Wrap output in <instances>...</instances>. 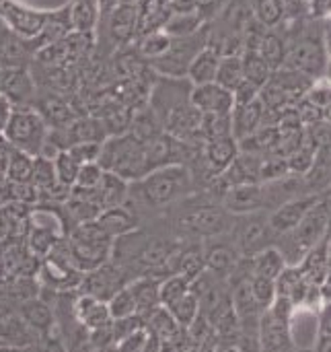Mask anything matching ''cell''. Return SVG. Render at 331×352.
Here are the masks:
<instances>
[{
    "label": "cell",
    "mask_w": 331,
    "mask_h": 352,
    "mask_svg": "<svg viewBox=\"0 0 331 352\" xmlns=\"http://www.w3.org/2000/svg\"><path fill=\"white\" fill-rule=\"evenodd\" d=\"M192 82L187 76H161L152 87L150 109L155 111L163 132L187 140L200 130L202 113L192 103Z\"/></svg>",
    "instance_id": "cell-1"
},
{
    "label": "cell",
    "mask_w": 331,
    "mask_h": 352,
    "mask_svg": "<svg viewBox=\"0 0 331 352\" xmlns=\"http://www.w3.org/2000/svg\"><path fill=\"white\" fill-rule=\"evenodd\" d=\"M132 184L134 194L150 208H167L194 192V175L183 163L157 167Z\"/></svg>",
    "instance_id": "cell-2"
},
{
    "label": "cell",
    "mask_w": 331,
    "mask_h": 352,
    "mask_svg": "<svg viewBox=\"0 0 331 352\" xmlns=\"http://www.w3.org/2000/svg\"><path fill=\"white\" fill-rule=\"evenodd\" d=\"M105 171H111L126 182H138L148 171H152L146 142L130 132L107 136L101 144V155L97 161Z\"/></svg>",
    "instance_id": "cell-3"
},
{
    "label": "cell",
    "mask_w": 331,
    "mask_h": 352,
    "mask_svg": "<svg viewBox=\"0 0 331 352\" xmlns=\"http://www.w3.org/2000/svg\"><path fill=\"white\" fill-rule=\"evenodd\" d=\"M47 132L49 126L45 118L29 105H14L2 130L4 140L10 144V148L23 151L31 157L41 155L47 140Z\"/></svg>",
    "instance_id": "cell-4"
},
{
    "label": "cell",
    "mask_w": 331,
    "mask_h": 352,
    "mask_svg": "<svg viewBox=\"0 0 331 352\" xmlns=\"http://www.w3.org/2000/svg\"><path fill=\"white\" fill-rule=\"evenodd\" d=\"M282 66L299 70L313 80L319 76H326L328 66H330V56L323 43V29L311 27V29L299 31L295 39L288 41L286 60Z\"/></svg>",
    "instance_id": "cell-5"
},
{
    "label": "cell",
    "mask_w": 331,
    "mask_h": 352,
    "mask_svg": "<svg viewBox=\"0 0 331 352\" xmlns=\"http://www.w3.org/2000/svg\"><path fill=\"white\" fill-rule=\"evenodd\" d=\"M208 45V23L185 37H173L171 39V47L157 60L150 62L152 70H157V74L161 76H175L181 78L187 74V68L192 64V60L196 58V54Z\"/></svg>",
    "instance_id": "cell-6"
},
{
    "label": "cell",
    "mask_w": 331,
    "mask_h": 352,
    "mask_svg": "<svg viewBox=\"0 0 331 352\" xmlns=\"http://www.w3.org/2000/svg\"><path fill=\"white\" fill-rule=\"evenodd\" d=\"M231 227H233L231 212L214 204L194 206L179 217V229L185 235H194V237L216 239L229 233Z\"/></svg>",
    "instance_id": "cell-7"
},
{
    "label": "cell",
    "mask_w": 331,
    "mask_h": 352,
    "mask_svg": "<svg viewBox=\"0 0 331 352\" xmlns=\"http://www.w3.org/2000/svg\"><path fill=\"white\" fill-rule=\"evenodd\" d=\"M95 31H101L103 39H109L111 47L130 45L138 31V4H115L103 19H99Z\"/></svg>",
    "instance_id": "cell-8"
},
{
    "label": "cell",
    "mask_w": 331,
    "mask_h": 352,
    "mask_svg": "<svg viewBox=\"0 0 331 352\" xmlns=\"http://www.w3.org/2000/svg\"><path fill=\"white\" fill-rule=\"evenodd\" d=\"M49 10H37L19 4L16 0H0V21L19 37L33 39L41 33Z\"/></svg>",
    "instance_id": "cell-9"
},
{
    "label": "cell",
    "mask_w": 331,
    "mask_h": 352,
    "mask_svg": "<svg viewBox=\"0 0 331 352\" xmlns=\"http://www.w3.org/2000/svg\"><path fill=\"white\" fill-rule=\"evenodd\" d=\"M126 285H128L126 270L119 266V262H115V260L109 258L101 266L84 272L78 289H80V293H89L93 297H99L103 301H109V297L113 293H117Z\"/></svg>",
    "instance_id": "cell-10"
},
{
    "label": "cell",
    "mask_w": 331,
    "mask_h": 352,
    "mask_svg": "<svg viewBox=\"0 0 331 352\" xmlns=\"http://www.w3.org/2000/svg\"><path fill=\"white\" fill-rule=\"evenodd\" d=\"M247 219L237 227V250L241 256L251 258L258 252L266 250L272 245L274 231L270 227V219L264 217L262 212H249L245 214Z\"/></svg>",
    "instance_id": "cell-11"
},
{
    "label": "cell",
    "mask_w": 331,
    "mask_h": 352,
    "mask_svg": "<svg viewBox=\"0 0 331 352\" xmlns=\"http://www.w3.org/2000/svg\"><path fill=\"white\" fill-rule=\"evenodd\" d=\"M258 340L264 351H288L293 349L290 320L274 311L272 307L264 309L258 322Z\"/></svg>",
    "instance_id": "cell-12"
},
{
    "label": "cell",
    "mask_w": 331,
    "mask_h": 352,
    "mask_svg": "<svg viewBox=\"0 0 331 352\" xmlns=\"http://www.w3.org/2000/svg\"><path fill=\"white\" fill-rule=\"evenodd\" d=\"M192 103L200 113H231L235 107V95L212 80L192 87Z\"/></svg>",
    "instance_id": "cell-13"
},
{
    "label": "cell",
    "mask_w": 331,
    "mask_h": 352,
    "mask_svg": "<svg viewBox=\"0 0 331 352\" xmlns=\"http://www.w3.org/2000/svg\"><path fill=\"white\" fill-rule=\"evenodd\" d=\"M72 311L76 322L87 330V332H95V330H103L111 326V314L107 307V301L93 297L89 293H80L76 297V301L72 303Z\"/></svg>",
    "instance_id": "cell-14"
},
{
    "label": "cell",
    "mask_w": 331,
    "mask_h": 352,
    "mask_svg": "<svg viewBox=\"0 0 331 352\" xmlns=\"http://www.w3.org/2000/svg\"><path fill=\"white\" fill-rule=\"evenodd\" d=\"M222 202L231 214H249L266 204V188H262L258 182L237 184L225 192Z\"/></svg>",
    "instance_id": "cell-15"
},
{
    "label": "cell",
    "mask_w": 331,
    "mask_h": 352,
    "mask_svg": "<svg viewBox=\"0 0 331 352\" xmlns=\"http://www.w3.org/2000/svg\"><path fill=\"white\" fill-rule=\"evenodd\" d=\"M317 200H319L317 196H303V198H295V200H288V202L280 204V206L268 217L274 235L282 237V235H286L288 231H293V229L305 219V214L315 206Z\"/></svg>",
    "instance_id": "cell-16"
},
{
    "label": "cell",
    "mask_w": 331,
    "mask_h": 352,
    "mask_svg": "<svg viewBox=\"0 0 331 352\" xmlns=\"http://www.w3.org/2000/svg\"><path fill=\"white\" fill-rule=\"evenodd\" d=\"M204 161L206 167L214 173L220 175L225 173L233 161L239 157V140L235 136H220V138H212V140H204Z\"/></svg>",
    "instance_id": "cell-17"
},
{
    "label": "cell",
    "mask_w": 331,
    "mask_h": 352,
    "mask_svg": "<svg viewBox=\"0 0 331 352\" xmlns=\"http://www.w3.org/2000/svg\"><path fill=\"white\" fill-rule=\"evenodd\" d=\"M264 111L266 105L262 103V99H253L245 105H235L231 116H233V136L237 140H245L251 134H255L262 128L264 122Z\"/></svg>",
    "instance_id": "cell-18"
},
{
    "label": "cell",
    "mask_w": 331,
    "mask_h": 352,
    "mask_svg": "<svg viewBox=\"0 0 331 352\" xmlns=\"http://www.w3.org/2000/svg\"><path fill=\"white\" fill-rule=\"evenodd\" d=\"M239 250L237 245L225 243V241H214L210 248L204 250V262H206V270L216 274L218 278L231 276L237 266H239Z\"/></svg>",
    "instance_id": "cell-19"
},
{
    "label": "cell",
    "mask_w": 331,
    "mask_h": 352,
    "mask_svg": "<svg viewBox=\"0 0 331 352\" xmlns=\"http://www.w3.org/2000/svg\"><path fill=\"white\" fill-rule=\"evenodd\" d=\"M173 8L169 0H138V31L136 37L159 31L169 21Z\"/></svg>",
    "instance_id": "cell-20"
},
{
    "label": "cell",
    "mask_w": 331,
    "mask_h": 352,
    "mask_svg": "<svg viewBox=\"0 0 331 352\" xmlns=\"http://www.w3.org/2000/svg\"><path fill=\"white\" fill-rule=\"evenodd\" d=\"M159 283H161V278L152 276V274H144V276H138L132 283H128V287L132 289V295L136 299L138 316L144 320L161 307Z\"/></svg>",
    "instance_id": "cell-21"
},
{
    "label": "cell",
    "mask_w": 331,
    "mask_h": 352,
    "mask_svg": "<svg viewBox=\"0 0 331 352\" xmlns=\"http://www.w3.org/2000/svg\"><path fill=\"white\" fill-rule=\"evenodd\" d=\"M222 54L218 50H214L212 45L202 47L196 58L192 60L190 68H187V80L192 85H204V82H212L216 80V72H218V64H220Z\"/></svg>",
    "instance_id": "cell-22"
},
{
    "label": "cell",
    "mask_w": 331,
    "mask_h": 352,
    "mask_svg": "<svg viewBox=\"0 0 331 352\" xmlns=\"http://www.w3.org/2000/svg\"><path fill=\"white\" fill-rule=\"evenodd\" d=\"M95 221H97V223L103 227V231H105L107 235H111L113 239H115V237H122V235H128V233H132V231L138 229V221H136V217L132 214V210H130L126 204L101 210L99 217H97Z\"/></svg>",
    "instance_id": "cell-23"
},
{
    "label": "cell",
    "mask_w": 331,
    "mask_h": 352,
    "mask_svg": "<svg viewBox=\"0 0 331 352\" xmlns=\"http://www.w3.org/2000/svg\"><path fill=\"white\" fill-rule=\"evenodd\" d=\"M19 314H21L23 322L29 326V330H33L41 336H49V332L56 326V316H54L52 307L45 305L43 301L27 299V301H23Z\"/></svg>",
    "instance_id": "cell-24"
},
{
    "label": "cell",
    "mask_w": 331,
    "mask_h": 352,
    "mask_svg": "<svg viewBox=\"0 0 331 352\" xmlns=\"http://www.w3.org/2000/svg\"><path fill=\"white\" fill-rule=\"evenodd\" d=\"M0 93L10 101V103H25L33 95V85L31 78L25 70L21 68H2L0 74Z\"/></svg>",
    "instance_id": "cell-25"
},
{
    "label": "cell",
    "mask_w": 331,
    "mask_h": 352,
    "mask_svg": "<svg viewBox=\"0 0 331 352\" xmlns=\"http://www.w3.org/2000/svg\"><path fill=\"white\" fill-rule=\"evenodd\" d=\"M128 196H130V182H126L124 177H119L111 171H105V175L97 188V198H99L101 210L126 204Z\"/></svg>",
    "instance_id": "cell-26"
},
{
    "label": "cell",
    "mask_w": 331,
    "mask_h": 352,
    "mask_svg": "<svg viewBox=\"0 0 331 352\" xmlns=\"http://www.w3.org/2000/svg\"><path fill=\"white\" fill-rule=\"evenodd\" d=\"M249 260H251V274H260V276L274 278V280H276V278L284 272V268L288 266L284 254H282L278 248H274V245H270V248L258 252V254L251 256Z\"/></svg>",
    "instance_id": "cell-27"
},
{
    "label": "cell",
    "mask_w": 331,
    "mask_h": 352,
    "mask_svg": "<svg viewBox=\"0 0 331 352\" xmlns=\"http://www.w3.org/2000/svg\"><path fill=\"white\" fill-rule=\"evenodd\" d=\"M251 16L266 29H276L284 23L286 0H247Z\"/></svg>",
    "instance_id": "cell-28"
},
{
    "label": "cell",
    "mask_w": 331,
    "mask_h": 352,
    "mask_svg": "<svg viewBox=\"0 0 331 352\" xmlns=\"http://www.w3.org/2000/svg\"><path fill=\"white\" fill-rule=\"evenodd\" d=\"M74 31L93 35L99 23V0H70Z\"/></svg>",
    "instance_id": "cell-29"
},
{
    "label": "cell",
    "mask_w": 331,
    "mask_h": 352,
    "mask_svg": "<svg viewBox=\"0 0 331 352\" xmlns=\"http://www.w3.org/2000/svg\"><path fill=\"white\" fill-rule=\"evenodd\" d=\"M286 50H288V41L276 29H266L260 43H258V52L272 66V70H276V68H280L284 64Z\"/></svg>",
    "instance_id": "cell-30"
},
{
    "label": "cell",
    "mask_w": 331,
    "mask_h": 352,
    "mask_svg": "<svg viewBox=\"0 0 331 352\" xmlns=\"http://www.w3.org/2000/svg\"><path fill=\"white\" fill-rule=\"evenodd\" d=\"M33 167H35V157L10 148L6 155V165H4V175L12 184H31L33 177Z\"/></svg>",
    "instance_id": "cell-31"
},
{
    "label": "cell",
    "mask_w": 331,
    "mask_h": 352,
    "mask_svg": "<svg viewBox=\"0 0 331 352\" xmlns=\"http://www.w3.org/2000/svg\"><path fill=\"white\" fill-rule=\"evenodd\" d=\"M206 25L202 14L198 10H173L169 21L165 23L163 31L171 37H185L196 31H200Z\"/></svg>",
    "instance_id": "cell-32"
},
{
    "label": "cell",
    "mask_w": 331,
    "mask_h": 352,
    "mask_svg": "<svg viewBox=\"0 0 331 352\" xmlns=\"http://www.w3.org/2000/svg\"><path fill=\"white\" fill-rule=\"evenodd\" d=\"M171 35L169 33H165L163 29H159V31H152V33H146V35H140V37H136V52H138V56L146 62V64H150L152 60H157V58H161L169 47H171Z\"/></svg>",
    "instance_id": "cell-33"
},
{
    "label": "cell",
    "mask_w": 331,
    "mask_h": 352,
    "mask_svg": "<svg viewBox=\"0 0 331 352\" xmlns=\"http://www.w3.org/2000/svg\"><path fill=\"white\" fill-rule=\"evenodd\" d=\"M241 60H243V72H245V80L253 82L255 87H264L270 76H272V66L264 60V56L258 50L245 47L241 52Z\"/></svg>",
    "instance_id": "cell-34"
},
{
    "label": "cell",
    "mask_w": 331,
    "mask_h": 352,
    "mask_svg": "<svg viewBox=\"0 0 331 352\" xmlns=\"http://www.w3.org/2000/svg\"><path fill=\"white\" fill-rule=\"evenodd\" d=\"M243 80H245V72H243L241 54H227V56H222L220 64H218V72H216V82L222 85L229 91H235Z\"/></svg>",
    "instance_id": "cell-35"
},
{
    "label": "cell",
    "mask_w": 331,
    "mask_h": 352,
    "mask_svg": "<svg viewBox=\"0 0 331 352\" xmlns=\"http://www.w3.org/2000/svg\"><path fill=\"white\" fill-rule=\"evenodd\" d=\"M192 289V280L179 272L167 274L165 278H161L159 283V297H161V307H169L173 305L177 299H181L185 293H190Z\"/></svg>",
    "instance_id": "cell-36"
},
{
    "label": "cell",
    "mask_w": 331,
    "mask_h": 352,
    "mask_svg": "<svg viewBox=\"0 0 331 352\" xmlns=\"http://www.w3.org/2000/svg\"><path fill=\"white\" fill-rule=\"evenodd\" d=\"M165 309L171 311V316L175 318V322H177L183 330H187V328L198 320V316H200V299H198V295L190 289V293H185L181 299H177L173 305H169V307H165Z\"/></svg>",
    "instance_id": "cell-37"
},
{
    "label": "cell",
    "mask_w": 331,
    "mask_h": 352,
    "mask_svg": "<svg viewBox=\"0 0 331 352\" xmlns=\"http://www.w3.org/2000/svg\"><path fill=\"white\" fill-rule=\"evenodd\" d=\"M198 134L202 136V140L233 136V116L231 113H202Z\"/></svg>",
    "instance_id": "cell-38"
},
{
    "label": "cell",
    "mask_w": 331,
    "mask_h": 352,
    "mask_svg": "<svg viewBox=\"0 0 331 352\" xmlns=\"http://www.w3.org/2000/svg\"><path fill=\"white\" fill-rule=\"evenodd\" d=\"M111 320H126L132 316H138V307H136V299L132 295V289L126 285L122 287L117 293H113L107 301Z\"/></svg>",
    "instance_id": "cell-39"
},
{
    "label": "cell",
    "mask_w": 331,
    "mask_h": 352,
    "mask_svg": "<svg viewBox=\"0 0 331 352\" xmlns=\"http://www.w3.org/2000/svg\"><path fill=\"white\" fill-rule=\"evenodd\" d=\"M249 289H251V295L255 299V303L260 305V309H268L276 295H278V289H276V280L274 278H266V276H260V274H249Z\"/></svg>",
    "instance_id": "cell-40"
},
{
    "label": "cell",
    "mask_w": 331,
    "mask_h": 352,
    "mask_svg": "<svg viewBox=\"0 0 331 352\" xmlns=\"http://www.w3.org/2000/svg\"><path fill=\"white\" fill-rule=\"evenodd\" d=\"M78 169H80V163H78L66 148L60 151V153L54 157V171H56L58 184H62V186H66V188H72V186L76 184Z\"/></svg>",
    "instance_id": "cell-41"
},
{
    "label": "cell",
    "mask_w": 331,
    "mask_h": 352,
    "mask_svg": "<svg viewBox=\"0 0 331 352\" xmlns=\"http://www.w3.org/2000/svg\"><path fill=\"white\" fill-rule=\"evenodd\" d=\"M305 101H309L311 105H315L317 109L323 111V107H328L331 103V78L330 76H319L311 82V87L305 93Z\"/></svg>",
    "instance_id": "cell-42"
},
{
    "label": "cell",
    "mask_w": 331,
    "mask_h": 352,
    "mask_svg": "<svg viewBox=\"0 0 331 352\" xmlns=\"http://www.w3.org/2000/svg\"><path fill=\"white\" fill-rule=\"evenodd\" d=\"M105 175V169L93 161V163H82L80 169H78V175H76V184L72 188H80V190H97L101 179Z\"/></svg>",
    "instance_id": "cell-43"
},
{
    "label": "cell",
    "mask_w": 331,
    "mask_h": 352,
    "mask_svg": "<svg viewBox=\"0 0 331 352\" xmlns=\"http://www.w3.org/2000/svg\"><path fill=\"white\" fill-rule=\"evenodd\" d=\"M101 144L103 142H76V144H70L66 151L82 165V163H93V161H99V155H101Z\"/></svg>",
    "instance_id": "cell-44"
},
{
    "label": "cell",
    "mask_w": 331,
    "mask_h": 352,
    "mask_svg": "<svg viewBox=\"0 0 331 352\" xmlns=\"http://www.w3.org/2000/svg\"><path fill=\"white\" fill-rule=\"evenodd\" d=\"M10 111H12V103L0 93V132H2L4 126H6V120H8Z\"/></svg>",
    "instance_id": "cell-45"
},
{
    "label": "cell",
    "mask_w": 331,
    "mask_h": 352,
    "mask_svg": "<svg viewBox=\"0 0 331 352\" xmlns=\"http://www.w3.org/2000/svg\"><path fill=\"white\" fill-rule=\"evenodd\" d=\"M315 349L321 352H331V332H319Z\"/></svg>",
    "instance_id": "cell-46"
},
{
    "label": "cell",
    "mask_w": 331,
    "mask_h": 352,
    "mask_svg": "<svg viewBox=\"0 0 331 352\" xmlns=\"http://www.w3.org/2000/svg\"><path fill=\"white\" fill-rule=\"evenodd\" d=\"M323 43H326V52H328V56H330L331 60V23H328L323 27Z\"/></svg>",
    "instance_id": "cell-47"
},
{
    "label": "cell",
    "mask_w": 331,
    "mask_h": 352,
    "mask_svg": "<svg viewBox=\"0 0 331 352\" xmlns=\"http://www.w3.org/2000/svg\"><path fill=\"white\" fill-rule=\"evenodd\" d=\"M321 116H323V120H326L328 124H331V103H330V105H328V107H323Z\"/></svg>",
    "instance_id": "cell-48"
},
{
    "label": "cell",
    "mask_w": 331,
    "mask_h": 352,
    "mask_svg": "<svg viewBox=\"0 0 331 352\" xmlns=\"http://www.w3.org/2000/svg\"><path fill=\"white\" fill-rule=\"evenodd\" d=\"M122 2H128V4H138V0H117V4H122Z\"/></svg>",
    "instance_id": "cell-49"
},
{
    "label": "cell",
    "mask_w": 331,
    "mask_h": 352,
    "mask_svg": "<svg viewBox=\"0 0 331 352\" xmlns=\"http://www.w3.org/2000/svg\"><path fill=\"white\" fill-rule=\"evenodd\" d=\"M328 72H331V60H330V66H328ZM330 78H331V74H330Z\"/></svg>",
    "instance_id": "cell-50"
},
{
    "label": "cell",
    "mask_w": 331,
    "mask_h": 352,
    "mask_svg": "<svg viewBox=\"0 0 331 352\" xmlns=\"http://www.w3.org/2000/svg\"><path fill=\"white\" fill-rule=\"evenodd\" d=\"M0 74H2V68H0Z\"/></svg>",
    "instance_id": "cell-51"
}]
</instances>
